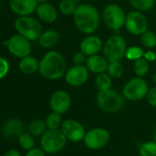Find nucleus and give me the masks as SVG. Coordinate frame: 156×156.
Returning <instances> with one entry per match:
<instances>
[{"instance_id": "5", "label": "nucleus", "mask_w": 156, "mask_h": 156, "mask_svg": "<svg viewBox=\"0 0 156 156\" xmlns=\"http://www.w3.org/2000/svg\"><path fill=\"white\" fill-rule=\"evenodd\" d=\"M14 26L17 34L25 37L29 41L38 40L42 33L40 22L30 16H18L15 20Z\"/></svg>"}, {"instance_id": "8", "label": "nucleus", "mask_w": 156, "mask_h": 156, "mask_svg": "<svg viewBox=\"0 0 156 156\" xmlns=\"http://www.w3.org/2000/svg\"><path fill=\"white\" fill-rule=\"evenodd\" d=\"M148 82L142 77H135L128 80L122 88V95L130 101H139L146 98L149 90Z\"/></svg>"}, {"instance_id": "20", "label": "nucleus", "mask_w": 156, "mask_h": 156, "mask_svg": "<svg viewBox=\"0 0 156 156\" xmlns=\"http://www.w3.org/2000/svg\"><path fill=\"white\" fill-rule=\"evenodd\" d=\"M60 40V34L55 29H48L42 31L38 41L40 47L43 48H51L57 45Z\"/></svg>"}, {"instance_id": "12", "label": "nucleus", "mask_w": 156, "mask_h": 156, "mask_svg": "<svg viewBox=\"0 0 156 156\" xmlns=\"http://www.w3.org/2000/svg\"><path fill=\"white\" fill-rule=\"evenodd\" d=\"M68 142L80 143L83 142L86 130L85 126L74 119H66L63 122L60 128Z\"/></svg>"}, {"instance_id": "40", "label": "nucleus", "mask_w": 156, "mask_h": 156, "mask_svg": "<svg viewBox=\"0 0 156 156\" xmlns=\"http://www.w3.org/2000/svg\"><path fill=\"white\" fill-rule=\"evenodd\" d=\"M49 0H37V2H38V4H40V3H46V2H48Z\"/></svg>"}, {"instance_id": "3", "label": "nucleus", "mask_w": 156, "mask_h": 156, "mask_svg": "<svg viewBox=\"0 0 156 156\" xmlns=\"http://www.w3.org/2000/svg\"><path fill=\"white\" fill-rule=\"evenodd\" d=\"M125 98L122 93L115 90L98 91L97 95V104L98 108L105 113L114 114L119 112L124 106Z\"/></svg>"}, {"instance_id": "24", "label": "nucleus", "mask_w": 156, "mask_h": 156, "mask_svg": "<svg viewBox=\"0 0 156 156\" xmlns=\"http://www.w3.org/2000/svg\"><path fill=\"white\" fill-rule=\"evenodd\" d=\"M45 124L47 127V130H60L62 123H63V118L62 114L51 112L47 115L45 118Z\"/></svg>"}, {"instance_id": "29", "label": "nucleus", "mask_w": 156, "mask_h": 156, "mask_svg": "<svg viewBox=\"0 0 156 156\" xmlns=\"http://www.w3.org/2000/svg\"><path fill=\"white\" fill-rule=\"evenodd\" d=\"M141 42L147 49L154 48L156 47V34L154 31L147 29L141 35Z\"/></svg>"}, {"instance_id": "16", "label": "nucleus", "mask_w": 156, "mask_h": 156, "mask_svg": "<svg viewBox=\"0 0 156 156\" xmlns=\"http://www.w3.org/2000/svg\"><path fill=\"white\" fill-rule=\"evenodd\" d=\"M38 5L37 0H9L10 9L18 16H30L36 12Z\"/></svg>"}, {"instance_id": "33", "label": "nucleus", "mask_w": 156, "mask_h": 156, "mask_svg": "<svg viewBox=\"0 0 156 156\" xmlns=\"http://www.w3.org/2000/svg\"><path fill=\"white\" fill-rule=\"evenodd\" d=\"M86 59H87V56L81 50L75 52L72 58V61L74 65H85L86 62Z\"/></svg>"}, {"instance_id": "22", "label": "nucleus", "mask_w": 156, "mask_h": 156, "mask_svg": "<svg viewBox=\"0 0 156 156\" xmlns=\"http://www.w3.org/2000/svg\"><path fill=\"white\" fill-rule=\"evenodd\" d=\"M29 133L34 137H41L47 131L45 121L41 119H35L29 124Z\"/></svg>"}, {"instance_id": "19", "label": "nucleus", "mask_w": 156, "mask_h": 156, "mask_svg": "<svg viewBox=\"0 0 156 156\" xmlns=\"http://www.w3.org/2000/svg\"><path fill=\"white\" fill-rule=\"evenodd\" d=\"M36 13L38 17L45 23H53L58 18V10L51 3H40L38 5Z\"/></svg>"}, {"instance_id": "15", "label": "nucleus", "mask_w": 156, "mask_h": 156, "mask_svg": "<svg viewBox=\"0 0 156 156\" xmlns=\"http://www.w3.org/2000/svg\"><path fill=\"white\" fill-rule=\"evenodd\" d=\"M103 40L97 35H86L80 42L79 50L84 52L87 57L99 54L103 49Z\"/></svg>"}, {"instance_id": "14", "label": "nucleus", "mask_w": 156, "mask_h": 156, "mask_svg": "<svg viewBox=\"0 0 156 156\" xmlns=\"http://www.w3.org/2000/svg\"><path fill=\"white\" fill-rule=\"evenodd\" d=\"M49 105L51 112L63 115L66 113L72 106L71 95L63 90H58L51 95Z\"/></svg>"}, {"instance_id": "7", "label": "nucleus", "mask_w": 156, "mask_h": 156, "mask_svg": "<svg viewBox=\"0 0 156 156\" xmlns=\"http://www.w3.org/2000/svg\"><path fill=\"white\" fill-rule=\"evenodd\" d=\"M126 13L117 4L107 5L101 14V18L105 26L113 31H118L125 27Z\"/></svg>"}, {"instance_id": "13", "label": "nucleus", "mask_w": 156, "mask_h": 156, "mask_svg": "<svg viewBox=\"0 0 156 156\" xmlns=\"http://www.w3.org/2000/svg\"><path fill=\"white\" fill-rule=\"evenodd\" d=\"M89 73L86 65H74L67 69L64 74V80L70 87H81L87 82Z\"/></svg>"}, {"instance_id": "26", "label": "nucleus", "mask_w": 156, "mask_h": 156, "mask_svg": "<svg viewBox=\"0 0 156 156\" xmlns=\"http://www.w3.org/2000/svg\"><path fill=\"white\" fill-rule=\"evenodd\" d=\"M107 73L112 79H120L124 73V66L121 61H110L108 63Z\"/></svg>"}, {"instance_id": "38", "label": "nucleus", "mask_w": 156, "mask_h": 156, "mask_svg": "<svg viewBox=\"0 0 156 156\" xmlns=\"http://www.w3.org/2000/svg\"><path fill=\"white\" fill-rule=\"evenodd\" d=\"M3 156H21V154H20L17 150L11 149V150L6 151V152L4 154V155Z\"/></svg>"}, {"instance_id": "2", "label": "nucleus", "mask_w": 156, "mask_h": 156, "mask_svg": "<svg viewBox=\"0 0 156 156\" xmlns=\"http://www.w3.org/2000/svg\"><path fill=\"white\" fill-rule=\"evenodd\" d=\"M66 70V60L58 51H48L40 60L39 72L46 80H57L64 77Z\"/></svg>"}, {"instance_id": "18", "label": "nucleus", "mask_w": 156, "mask_h": 156, "mask_svg": "<svg viewBox=\"0 0 156 156\" xmlns=\"http://www.w3.org/2000/svg\"><path fill=\"white\" fill-rule=\"evenodd\" d=\"M109 61L104 57V55L97 54L93 56L87 57L86 67L89 70L90 73H94L96 75L107 72Z\"/></svg>"}, {"instance_id": "36", "label": "nucleus", "mask_w": 156, "mask_h": 156, "mask_svg": "<svg viewBox=\"0 0 156 156\" xmlns=\"http://www.w3.org/2000/svg\"><path fill=\"white\" fill-rule=\"evenodd\" d=\"M143 58L148 61V62H154L156 61V53L153 49H148L144 51Z\"/></svg>"}, {"instance_id": "31", "label": "nucleus", "mask_w": 156, "mask_h": 156, "mask_svg": "<svg viewBox=\"0 0 156 156\" xmlns=\"http://www.w3.org/2000/svg\"><path fill=\"white\" fill-rule=\"evenodd\" d=\"M143 54H144V49L143 48L139 46H131L127 48L125 58L129 61L134 62L135 60L143 58Z\"/></svg>"}, {"instance_id": "6", "label": "nucleus", "mask_w": 156, "mask_h": 156, "mask_svg": "<svg viewBox=\"0 0 156 156\" xmlns=\"http://www.w3.org/2000/svg\"><path fill=\"white\" fill-rule=\"evenodd\" d=\"M67 139L61 130H47L40 137V148L48 154L62 152L67 144Z\"/></svg>"}, {"instance_id": "41", "label": "nucleus", "mask_w": 156, "mask_h": 156, "mask_svg": "<svg viewBox=\"0 0 156 156\" xmlns=\"http://www.w3.org/2000/svg\"><path fill=\"white\" fill-rule=\"evenodd\" d=\"M154 141L156 142V128L155 130H154Z\"/></svg>"}, {"instance_id": "42", "label": "nucleus", "mask_w": 156, "mask_h": 156, "mask_svg": "<svg viewBox=\"0 0 156 156\" xmlns=\"http://www.w3.org/2000/svg\"><path fill=\"white\" fill-rule=\"evenodd\" d=\"M114 1H122V0H114Z\"/></svg>"}, {"instance_id": "28", "label": "nucleus", "mask_w": 156, "mask_h": 156, "mask_svg": "<svg viewBox=\"0 0 156 156\" xmlns=\"http://www.w3.org/2000/svg\"><path fill=\"white\" fill-rule=\"evenodd\" d=\"M19 146L26 151H29L35 147V139L29 133H23L17 137Z\"/></svg>"}, {"instance_id": "4", "label": "nucleus", "mask_w": 156, "mask_h": 156, "mask_svg": "<svg viewBox=\"0 0 156 156\" xmlns=\"http://www.w3.org/2000/svg\"><path fill=\"white\" fill-rule=\"evenodd\" d=\"M127 48L128 47L125 38L121 36L114 35L104 42L102 54L109 62L121 61L125 58Z\"/></svg>"}, {"instance_id": "44", "label": "nucleus", "mask_w": 156, "mask_h": 156, "mask_svg": "<svg viewBox=\"0 0 156 156\" xmlns=\"http://www.w3.org/2000/svg\"><path fill=\"white\" fill-rule=\"evenodd\" d=\"M155 62H156V61H155Z\"/></svg>"}, {"instance_id": "43", "label": "nucleus", "mask_w": 156, "mask_h": 156, "mask_svg": "<svg viewBox=\"0 0 156 156\" xmlns=\"http://www.w3.org/2000/svg\"><path fill=\"white\" fill-rule=\"evenodd\" d=\"M0 9H1V4H0Z\"/></svg>"}, {"instance_id": "25", "label": "nucleus", "mask_w": 156, "mask_h": 156, "mask_svg": "<svg viewBox=\"0 0 156 156\" xmlns=\"http://www.w3.org/2000/svg\"><path fill=\"white\" fill-rule=\"evenodd\" d=\"M150 69V62H148L144 58H139L133 62V71L137 77L143 78Z\"/></svg>"}, {"instance_id": "17", "label": "nucleus", "mask_w": 156, "mask_h": 156, "mask_svg": "<svg viewBox=\"0 0 156 156\" xmlns=\"http://www.w3.org/2000/svg\"><path fill=\"white\" fill-rule=\"evenodd\" d=\"M1 133L6 138H16L24 133V124L17 118L7 119L2 125Z\"/></svg>"}, {"instance_id": "10", "label": "nucleus", "mask_w": 156, "mask_h": 156, "mask_svg": "<svg viewBox=\"0 0 156 156\" xmlns=\"http://www.w3.org/2000/svg\"><path fill=\"white\" fill-rule=\"evenodd\" d=\"M148 19L143 12L139 10H131L126 15L125 28L133 36H141L148 29Z\"/></svg>"}, {"instance_id": "37", "label": "nucleus", "mask_w": 156, "mask_h": 156, "mask_svg": "<svg viewBox=\"0 0 156 156\" xmlns=\"http://www.w3.org/2000/svg\"><path fill=\"white\" fill-rule=\"evenodd\" d=\"M25 156H45V152L41 148H33L29 151H27Z\"/></svg>"}, {"instance_id": "27", "label": "nucleus", "mask_w": 156, "mask_h": 156, "mask_svg": "<svg viewBox=\"0 0 156 156\" xmlns=\"http://www.w3.org/2000/svg\"><path fill=\"white\" fill-rule=\"evenodd\" d=\"M76 7L77 5L74 0H62L58 5V9L60 13L66 16H73Z\"/></svg>"}, {"instance_id": "23", "label": "nucleus", "mask_w": 156, "mask_h": 156, "mask_svg": "<svg viewBox=\"0 0 156 156\" xmlns=\"http://www.w3.org/2000/svg\"><path fill=\"white\" fill-rule=\"evenodd\" d=\"M112 78L107 73H100L96 75L95 78V85L98 91H103V90H108L111 89L112 87Z\"/></svg>"}, {"instance_id": "32", "label": "nucleus", "mask_w": 156, "mask_h": 156, "mask_svg": "<svg viewBox=\"0 0 156 156\" xmlns=\"http://www.w3.org/2000/svg\"><path fill=\"white\" fill-rule=\"evenodd\" d=\"M140 156H156V142L148 141L143 144L139 148Z\"/></svg>"}, {"instance_id": "34", "label": "nucleus", "mask_w": 156, "mask_h": 156, "mask_svg": "<svg viewBox=\"0 0 156 156\" xmlns=\"http://www.w3.org/2000/svg\"><path fill=\"white\" fill-rule=\"evenodd\" d=\"M145 99L150 106L156 108V85L149 89Z\"/></svg>"}, {"instance_id": "35", "label": "nucleus", "mask_w": 156, "mask_h": 156, "mask_svg": "<svg viewBox=\"0 0 156 156\" xmlns=\"http://www.w3.org/2000/svg\"><path fill=\"white\" fill-rule=\"evenodd\" d=\"M9 71V64L6 59L0 58V80L5 78Z\"/></svg>"}, {"instance_id": "39", "label": "nucleus", "mask_w": 156, "mask_h": 156, "mask_svg": "<svg viewBox=\"0 0 156 156\" xmlns=\"http://www.w3.org/2000/svg\"><path fill=\"white\" fill-rule=\"evenodd\" d=\"M152 81L156 85V73H154V74L152 76Z\"/></svg>"}, {"instance_id": "30", "label": "nucleus", "mask_w": 156, "mask_h": 156, "mask_svg": "<svg viewBox=\"0 0 156 156\" xmlns=\"http://www.w3.org/2000/svg\"><path fill=\"white\" fill-rule=\"evenodd\" d=\"M129 2L135 10L146 12L154 6L156 0H129Z\"/></svg>"}, {"instance_id": "9", "label": "nucleus", "mask_w": 156, "mask_h": 156, "mask_svg": "<svg viewBox=\"0 0 156 156\" xmlns=\"http://www.w3.org/2000/svg\"><path fill=\"white\" fill-rule=\"evenodd\" d=\"M110 140L111 134L108 130L103 127H95L86 131L83 143L87 149L98 151L105 148L109 144Z\"/></svg>"}, {"instance_id": "11", "label": "nucleus", "mask_w": 156, "mask_h": 156, "mask_svg": "<svg viewBox=\"0 0 156 156\" xmlns=\"http://www.w3.org/2000/svg\"><path fill=\"white\" fill-rule=\"evenodd\" d=\"M3 45L6 47L10 54L19 58L29 56L32 49L30 41L19 34L13 35L8 39L5 40Z\"/></svg>"}, {"instance_id": "21", "label": "nucleus", "mask_w": 156, "mask_h": 156, "mask_svg": "<svg viewBox=\"0 0 156 156\" xmlns=\"http://www.w3.org/2000/svg\"><path fill=\"white\" fill-rule=\"evenodd\" d=\"M39 67L40 61H38L36 58L31 56H27L25 58H20L18 63V68L20 71L27 75H31L37 72L39 70Z\"/></svg>"}, {"instance_id": "1", "label": "nucleus", "mask_w": 156, "mask_h": 156, "mask_svg": "<svg viewBox=\"0 0 156 156\" xmlns=\"http://www.w3.org/2000/svg\"><path fill=\"white\" fill-rule=\"evenodd\" d=\"M73 19L76 29L86 36L94 34L98 29L101 15L95 5L89 3H83L77 5Z\"/></svg>"}]
</instances>
